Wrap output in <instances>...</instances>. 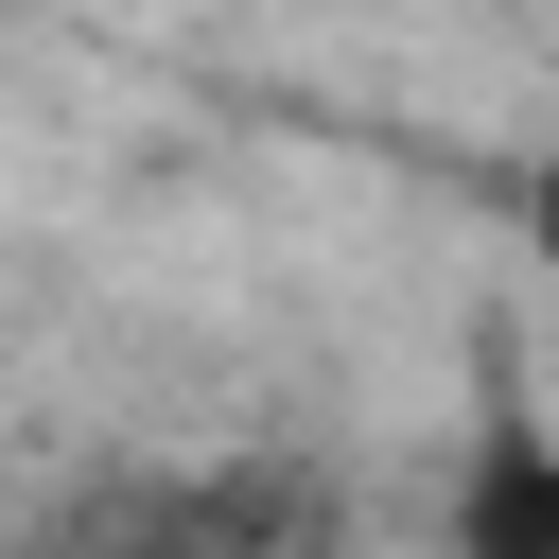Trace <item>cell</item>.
<instances>
[{
    "instance_id": "cell-1",
    "label": "cell",
    "mask_w": 559,
    "mask_h": 559,
    "mask_svg": "<svg viewBox=\"0 0 559 559\" xmlns=\"http://www.w3.org/2000/svg\"><path fill=\"white\" fill-rule=\"evenodd\" d=\"M454 559H559V419H472V454H454Z\"/></svg>"
},
{
    "instance_id": "cell-2",
    "label": "cell",
    "mask_w": 559,
    "mask_h": 559,
    "mask_svg": "<svg viewBox=\"0 0 559 559\" xmlns=\"http://www.w3.org/2000/svg\"><path fill=\"white\" fill-rule=\"evenodd\" d=\"M524 262H542V297H559V140L524 157Z\"/></svg>"
}]
</instances>
